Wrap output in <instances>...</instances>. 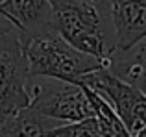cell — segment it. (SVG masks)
Listing matches in <instances>:
<instances>
[{
  "label": "cell",
  "instance_id": "5",
  "mask_svg": "<svg viewBox=\"0 0 146 137\" xmlns=\"http://www.w3.org/2000/svg\"><path fill=\"white\" fill-rule=\"evenodd\" d=\"M28 59L22 50L19 32L13 26L0 30V100L15 98L28 106Z\"/></svg>",
  "mask_w": 146,
  "mask_h": 137
},
{
  "label": "cell",
  "instance_id": "9",
  "mask_svg": "<svg viewBox=\"0 0 146 137\" xmlns=\"http://www.w3.org/2000/svg\"><path fill=\"white\" fill-rule=\"evenodd\" d=\"M22 108H26V104L15 100V98H2L0 100V134L4 132V128L9 122V119Z\"/></svg>",
  "mask_w": 146,
  "mask_h": 137
},
{
  "label": "cell",
  "instance_id": "10",
  "mask_svg": "<svg viewBox=\"0 0 146 137\" xmlns=\"http://www.w3.org/2000/svg\"><path fill=\"white\" fill-rule=\"evenodd\" d=\"M9 22H7L6 21V19H2V17H0V30H6V28H9Z\"/></svg>",
  "mask_w": 146,
  "mask_h": 137
},
{
  "label": "cell",
  "instance_id": "1",
  "mask_svg": "<svg viewBox=\"0 0 146 137\" xmlns=\"http://www.w3.org/2000/svg\"><path fill=\"white\" fill-rule=\"evenodd\" d=\"M52 11V30L76 50L100 59L106 65L117 52L106 0H48Z\"/></svg>",
  "mask_w": 146,
  "mask_h": 137
},
{
  "label": "cell",
  "instance_id": "11",
  "mask_svg": "<svg viewBox=\"0 0 146 137\" xmlns=\"http://www.w3.org/2000/svg\"><path fill=\"white\" fill-rule=\"evenodd\" d=\"M93 2H102V0H93Z\"/></svg>",
  "mask_w": 146,
  "mask_h": 137
},
{
  "label": "cell",
  "instance_id": "3",
  "mask_svg": "<svg viewBox=\"0 0 146 137\" xmlns=\"http://www.w3.org/2000/svg\"><path fill=\"white\" fill-rule=\"evenodd\" d=\"M26 91L30 96V108L52 120L76 122L94 117L85 91L76 82L50 76H30Z\"/></svg>",
  "mask_w": 146,
  "mask_h": 137
},
{
  "label": "cell",
  "instance_id": "4",
  "mask_svg": "<svg viewBox=\"0 0 146 137\" xmlns=\"http://www.w3.org/2000/svg\"><path fill=\"white\" fill-rule=\"evenodd\" d=\"M74 82L83 83L102 94L131 135L146 128V96L139 85L117 78L107 68L91 70L76 78Z\"/></svg>",
  "mask_w": 146,
  "mask_h": 137
},
{
  "label": "cell",
  "instance_id": "6",
  "mask_svg": "<svg viewBox=\"0 0 146 137\" xmlns=\"http://www.w3.org/2000/svg\"><path fill=\"white\" fill-rule=\"evenodd\" d=\"M117 50H129L146 37V0H106Z\"/></svg>",
  "mask_w": 146,
  "mask_h": 137
},
{
  "label": "cell",
  "instance_id": "8",
  "mask_svg": "<svg viewBox=\"0 0 146 137\" xmlns=\"http://www.w3.org/2000/svg\"><path fill=\"white\" fill-rule=\"evenodd\" d=\"M46 137H104L94 117L68 122L65 126H54L46 132Z\"/></svg>",
  "mask_w": 146,
  "mask_h": 137
},
{
  "label": "cell",
  "instance_id": "7",
  "mask_svg": "<svg viewBox=\"0 0 146 137\" xmlns=\"http://www.w3.org/2000/svg\"><path fill=\"white\" fill-rule=\"evenodd\" d=\"M0 17L17 30L21 39L52 32L48 0H0Z\"/></svg>",
  "mask_w": 146,
  "mask_h": 137
},
{
  "label": "cell",
  "instance_id": "2",
  "mask_svg": "<svg viewBox=\"0 0 146 137\" xmlns=\"http://www.w3.org/2000/svg\"><path fill=\"white\" fill-rule=\"evenodd\" d=\"M21 43L28 59L30 76H50L74 82L82 74L96 68H106L100 59L76 50L54 30L41 35L24 37Z\"/></svg>",
  "mask_w": 146,
  "mask_h": 137
}]
</instances>
